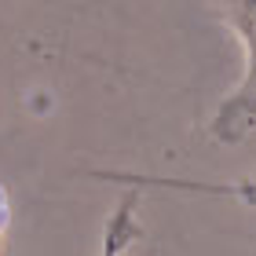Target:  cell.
Wrapping results in <instances>:
<instances>
[{"label": "cell", "mask_w": 256, "mask_h": 256, "mask_svg": "<svg viewBox=\"0 0 256 256\" xmlns=\"http://www.w3.org/2000/svg\"><path fill=\"white\" fill-rule=\"evenodd\" d=\"M212 4L227 18V26L238 33L242 48H246L242 84L220 102L212 118V136L220 143H238L256 128V0H212ZM238 194L256 202V183H238Z\"/></svg>", "instance_id": "1"}, {"label": "cell", "mask_w": 256, "mask_h": 256, "mask_svg": "<svg viewBox=\"0 0 256 256\" xmlns=\"http://www.w3.org/2000/svg\"><path fill=\"white\" fill-rule=\"evenodd\" d=\"M4 227H8V194L0 187V234H4Z\"/></svg>", "instance_id": "2"}]
</instances>
